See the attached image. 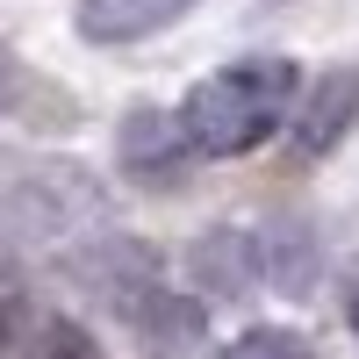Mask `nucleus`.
<instances>
[{"instance_id":"14","label":"nucleus","mask_w":359,"mask_h":359,"mask_svg":"<svg viewBox=\"0 0 359 359\" xmlns=\"http://www.w3.org/2000/svg\"><path fill=\"white\" fill-rule=\"evenodd\" d=\"M0 108H8V86H0Z\"/></svg>"},{"instance_id":"3","label":"nucleus","mask_w":359,"mask_h":359,"mask_svg":"<svg viewBox=\"0 0 359 359\" xmlns=\"http://www.w3.org/2000/svg\"><path fill=\"white\" fill-rule=\"evenodd\" d=\"M65 273L94 294V302H108L115 316H123L137 294L158 287V252L144 245V237H94V245H79L65 259Z\"/></svg>"},{"instance_id":"12","label":"nucleus","mask_w":359,"mask_h":359,"mask_svg":"<svg viewBox=\"0 0 359 359\" xmlns=\"http://www.w3.org/2000/svg\"><path fill=\"white\" fill-rule=\"evenodd\" d=\"M22 316H29V302H22V287L0 273V359H8V345H15V331H22Z\"/></svg>"},{"instance_id":"5","label":"nucleus","mask_w":359,"mask_h":359,"mask_svg":"<svg viewBox=\"0 0 359 359\" xmlns=\"http://www.w3.org/2000/svg\"><path fill=\"white\" fill-rule=\"evenodd\" d=\"M287 123H294V151H302V158H331L345 144V130L359 123V72L352 65L345 72H323L309 94L294 101Z\"/></svg>"},{"instance_id":"8","label":"nucleus","mask_w":359,"mask_h":359,"mask_svg":"<svg viewBox=\"0 0 359 359\" xmlns=\"http://www.w3.org/2000/svg\"><path fill=\"white\" fill-rule=\"evenodd\" d=\"M187 266H194V280H201L208 302H237V294L259 280V259H252V237L245 230H208V237H194Z\"/></svg>"},{"instance_id":"13","label":"nucleus","mask_w":359,"mask_h":359,"mask_svg":"<svg viewBox=\"0 0 359 359\" xmlns=\"http://www.w3.org/2000/svg\"><path fill=\"white\" fill-rule=\"evenodd\" d=\"M345 323L359 331V266H352V280H345Z\"/></svg>"},{"instance_id":"7","label":"nucleus","mask_w":359,"mask_h":359,"mask_svg":"<svg viewBox=\"0 0 359 359\" xmlns=\"http://www.w3.org/2000/svg\"><path fill=\"white\" fill-rule=\"evenodd\" d=\"M187 137H180V115H158V108H137L123 115V172L130 180H172L187 165Z\"/></svg>"},{"instance_id":"11","label":"nucleus","mask_w":359,"mask_h":359,"mask_svg":"<svg viewBox=\"0 0 359 359\" xmlns=\"http://www.w3.org/2000/svg\"><path fill=\"white\" fill-rule=\"evenodd\" d=\"M22 359H101V345H94V331L86 323H72V316H50L36 338H29V352Z\"/></svg>"},{"instance_id":"10","label":"nucleus","mask_w":359,"mask_h":359,"mask_svg":"<svg viewBox=\"0 0 359 359\" xmlns=\"http://www.w3.org/2000/svg\"><path fill=\"white\" fill-rule=\"evenodd\" d=\"M216 359H316V352H309V338H302V331H287V323H259V331L230 338Z\"/></svg>"},{"instance_id":"1","label":"nucleus","mask_w":359,"mask_h":359,"mask_svg":"<svg viewBox=\"0 0 359 359\" xmlns=\"http://www.w3.org/2000/svg\"><path fill=\"white\" fill-rule=\"evenodd\" d=\"M294 115V65L287 57H245L208 72L180 101V137L194 158H245Z\"/></svg>"},{"instance_id":"2","label":"nucleus","mask_w":359,"mask_h":359,"mask_svg":"<svg viewBox=\"0 0 359 359\" xmlns=\"http://www.w3.org/2000/svg\"><path fill=\"white\" fill-rule=\"evenodd\" d=\"M101 180L72 165V158H22L0 180V223H8L22 245H57L101 216Z\"/></svg>"},{"instance_id":"6","label":"nucleus","mask_w":359,"mask_h":359,"mask_svg":"<svg viewBox=\"0 0 359 359\" xmlns=\"http://www.w3.org/2000/svg\"><path fill=\"white\" fill-rule=\"evenodd\" d=\"M201 0H79V36L86 43H144L158 36V29H172L180 15H194Z\"/></svg>"},{"instance_id":"4","label":"nucleus","mask_w":359,"mask_h":359,"mask_svg":"<svg viewBox=\"0 0 359 359\" xmlns=\"http://www.w3.org/2000/svg\"><path fill=\"white\" fill-rule=\"evenodd\" d=\"M123 323L137 331V345L151 352V359H194L201 338H208V309L194 302V294H180V287H151V294H137V302L123 309Z\"/></svg>"},{"instance_id":"9","label":"nucleus","mask_w":359,"mask_h":359,"mask_svg":"<svg viewBox=\"0 0 359 359\" xmlns=\"http://www.w3.org/2000/svg\"><path fill=\"white\" fill-rule=\"evenodd\" d=\"M252 259H259V280L280 287V294H309L316 287V237L302 223H266L252 237Z\"/></svg>"}]
</instances>
